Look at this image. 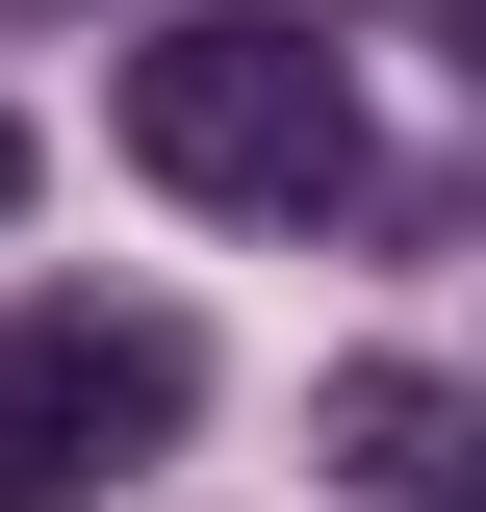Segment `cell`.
Listing matches in <instances>:
<instances>
[{
    "mask_svg": "<svg viewBox=\"0 0 486 512\" xmlns=\"http://www.w3.org/2000/svg\"><path fill=\"white\" fill-rule=\"evenodd\" d=\"M0 205H26V128H0Z\"/></svg>",
    "mask_w": 486,
    "mask_h": 512,
    "instance_id": "cell-3",
    "label": "cell"
},
{
    "mask_svg": "<svg viewBox=\"0 0 486 512\" xmlns=\"http://www.w3.org/2000/svg\"><path fill=\"white\" fill-rule=\"evenodd\" d=\"M435 487H461V512H486V461H435Z\"/></svg>",
    "mask_w": 486,
    "mask_h": 512,
    "instance_id": "cell-4",
    "label": "cell"
},
{
    "mask_svg": "<svg viewBox=\"0 0 486 512\" xmlns=\"http://www.w3.org/2000/svg\"><path fill=\"white\" fill-rule=\"evenodd\" d=\"M205 410V333L180 308H103V282H52V308L0 333V512H77L103 461H154Z\"/></svg>",
    "mask_w": 486,
    "mask_h": 512,
    "instance_id": "cell-2",
    "label": "cell"
},
{
    "mask_svg": "<svg viewBox=\"0 0 486 512\" xmlns=\"http://www.w3.org/2000/svg\"><path fill=\"white\" fill-rule=\"evenodd\" d=\"M128 154L180 205H256V231H307V205H359V77L307 52L282 0H180L154 52H128Z\"/></svg>",
    "mask_w": 486,
    "mask_h": 512,
    "instance_id": "cell-1",
    "label": "cell"
}]
</instances>
